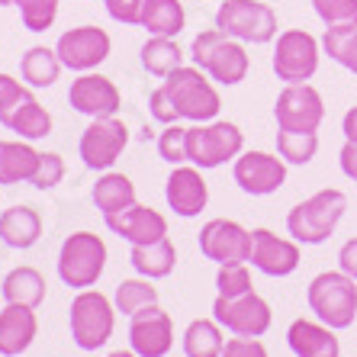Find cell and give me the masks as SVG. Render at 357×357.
I'll return each instance as SVG.
<instances>
[{
	"instance_id": "cell-48",
	"label": "cell",
	"mask_w": 357,
	"mask_h": 357,
	"mask_svg": "<svg viewBox=\"0 0 357 357\" xmlns=\"http://www.w3.org/2000/svg\"><path fill=\"white\" fill-rule=\"evenodd\" d=\"M107 357H139V354L129 348V351H113V354H107Z\"/></svg>"
},
{
	"instance_id": "cell-20",
	"label": "cell",
	"mask_w": 357,
	"mask_h": 357,
	"mask_svg": "<svg viewBox=\"0 0 357 357\" xmlns=\"http://www.w3.org/2000/svg\"><path fill=\"white\" fill-rule=\"evenodd\" d=\"M103 222L109 232L126 238L129 245H151V241L167 238V219L158 209L142 206V203L123 209V213H113V216H103Z\"/></svg>"
},
{
	"instance_id": "cell-26",
	"label": "cell",
	"mask_w": 357,
	"mask_h": 357,
	"mask_svg": "<svg viewBox=\"0 0 357 357\" xmlns=\"http://www.w3.org/2000/svg\"><path fill=\"white\" fill-rule=\"evenodd\" d=\"M93 206L103 213V216H113V213H123V209L135 206V183L129 181L119 171H103L93 183Z\"/></svg>"
},
{
	"instance_id": "cell-2",
	"label": "cell",
	"mask_w": 357,
	"mask_h": 357,
	"mask_svg": "<svg viewBox=\"0 0 357 357\" xmlns=\"http://www.w3.org/2000/svg\"><path fill=\"white\" fill-rule=\"evenodd\" d=\"M190 59L197 68H203L209 77L222 87H235L248 77V68H251V59L245 52V42L225 36L222 29H203L197 33L190 45Z\"/></svg>"
},
{
	"instance_id": "cell-9",
	"label": "cell",
	"mask_w": 357,
	"mask_h": 357,
	"mask_svg": "<svg viewBox=\"0 0 357 357\" xmlns=\"http://www.w3.org/2000/svg\"><path fill=\"white\" fill-rule=\"evenodd\" d=\"M322 42L306 29H283L274 45V75L283 84H309L319 71Z\"/></svg>"
},
{
	"instance_id": "cell-5",
	"label": "cell",
	"mask_w": 357,
	"mask_h": 357,
	"mask_svg": "<svg viewBox=\"0 0 357 357\" xmlns=\"http://www.w3.org/2000/svg\"><path fill=\"white\" fill-rule=\"evenodd\" d=\"M245 151V132L229 119H209L193 123L187 129V165H197L199 171L222 167L225 161H235Z\"/></svg>"
},
{
	"instance_id": "cell-10",
	"label": "cell",
	"mask_w": 357,
	"mask_h": 357,
	"mask_svg": "<svg viewBox=\"0 0 357 357\" xmlns=\"http://www.w3.org/2000/svg\"><path fill=\"white\" fill-rule=\"evenodd\" d=\"M213 319L225 332L241 335V338H261L271 328V303L258 293H241V296H216L213 303Z\"/></svg>"
},
{
	"instance_id": "cell-3",
	"label": "cell",
	"mask_w": 357,
	"mask_h": 357,
	"mask_svg": "<svg viewBox=\"0 0 357 357\" xmlns=\"http://www.w3.org/2000/svg\"><path fill=\"white\" fill-rule=\"evenodd\" d=\"M306 303L312 309V316L328 328H335V332L351 328L357 319V280L344 271H322L309 280Z\"/></svg>"
},
{
	"instance_id": "cell-35",
	"label": "cell",
	"mask_w": 357,
	"mask_h": 357,
	"mask_svg": "<svg viewBox=\"0 0 357 357\" xmlns=\"http://www.w3.org/2000/svg\"><path fill=\"white\" fill-rule=\"evenodd\" d=\"M277 155L287 165H309L319 155V135L316 132H283L277 129Z\"/></svg>"
},
{
	"instance_id": "cell-29",
	"label": "cell",
	"mask_w": 357,
	"mask_h": 357,
	"mask_svg": "<svg viewBox=\"0 0 357 357\" xmlns=\"http://www.w3.org/2000/svg\"><path fill=\"white\" fill-rule=\"evenodd\" d=\"M0 293H3L7 303L39 309L42 299H45V277L36 267H13L0 283Z\"/></svg>"
},
{
	"instance_id": "cell-41",
	"label": "cell",
	"mask_w": 357,
	"mask_h": 357,
	"mask_svg": "<svg viewBox=\"0 0 357 357\" xmlns=\"http://www.w3.org/2000/svg\"><path fill=\"white\" fill-rule=\"evenodd\" d=\"M26 100H33V87L29 84L17 81V77H10V75H0V119L7 116V113H13Z\"/></svg>"
},
{
	"instance_id": "cell-24",
	"label": "cell",
	"mask_w": 357,
	"mask_h": 357,
	"mask_svg": "<svg viewBox=\"0 0 357 357\" xmlns=\"http://www.w3.org/2000/svg\"><path fill=\"white\" fill-rule=\"evenodd\" d=\"M129 264L135 267L139 277H149V280H165L177 264V248L171 238L151 241V245H132L129 251Z\"/></svg>"
},
{
	"instance_id": "cell-40",
	"label": "cell",
	"mask_w": 357,
	"mask_h": 357,
	"mask_svg": "<svg viewBox=\"0 0 357 357\" xmlns=\"http://www.w3.org/2000/svg\"><path fill=\"white\" fill-rule=\"evenodd\" d=\"M65 181V158H61L59 151H42L39 155V167H36L33 174V187L36 190H52V187H59Z\"/></svg>"
},
{
	"instance_id": "cell-34",
	"label": "cell",
	"mask_w": 357,
	"mask_h": 357,
	"mask_svg": "<svg viewBox=\"0 0 357 357\" xmlns=\"http://www.w3.org/2000/svg\"><path fill=\"white\" fill-rule=\"evenodd\" d=\"M325 55L341 65L344 71L357 75V26H341V29H325L322 36Z\"/></svg>"
},
{
	"instance_id": "cell-15",
	"label": "cell",
	"mask_w": 357,
	"mask_h": 357,
	"mask_svg": "<svg viewBox=\"0 0 357 357\" xmlns=\"http://www.w3.org/2000/svg\"><path fill=\"white\" fill-rule=\"evenodd\" d=\"M232 177L248 197H271L287 183V161L271 151H241L232 161Z\"/></svg>"
},
{
	"instance_id": "cell-38",
	"label": "cell",
	"mask_w": 357,
	"mask_h": 357,
	"mask_svg": "<svg viewBox=\"0 0 357 357\" xmlns=\"http://www.w3.org/2000/svg\"><path fill=\"white\" fill-rule=\"evenodd\" d=\"M158 145V155L167 161V165H187V129L181 123L165 126L155 139Z\"/></svg>"
},
{
	"instance_id": "cell-8",
	"label": "cell",
	"mask_w": 357,
	"mask_h": 357,
	"mask_svg": "<svg viewBox=\"0 0 357 357\" xmlns=\"http://www.w3.org/2000/svg\"><path fill=\"white\" fill-rule=\"evenodd\" d=\"M216 29L245 45H267L277 39V13L267 0H222L216 10Z\"/></svg>"
},
{
	"instance_id": "cell-4",
	"label": "cell",
	"mask_w": 357,
	"mask_h": 357,
	"mask_svg": "<svg viewBox=\"0 0 357 357\" xmlns=\"http://www.w3.org/2000/svg\"><path fill=\"white\" fill-rule=\"evenodd\" d=\"M165 91L171 93L181 119H190V123H209V119H219V109H222V100H219L216 81L197 65H181L177 71H171L167 77H161Z\"/></svg>"
},
{
	"instance_id": "cell-12",
	"label": "cell",
	"mask_w": 357,
	"mask_h": 357,
	"mask_svg": "<svg viewBox=\"0 0 357 357\" xmlns=\"http://www.w3.org/2000/svg\"><path fill=\"white\" fill-rule=\"evenodd\" d=\"M129 145V129L123 119L116 116H103V119H91V126L81 132L77 142V155H81L84 167L91 171H109L119 161V155Z\"/></svg>"
},
{
	"instance_id": "cell-11",
	"label": "cell",
	"mask_w": 357,
	"mask_h": 357,
	"mask_svg": "<svg viewBox=\"0 0 357 357\" xmlns=\"http://www.w3.org/2000/svg\"><path fill=\"white\" fill-rule=\"evenodd\" d=\"M277 129L283 132H319L325 119V100L312 84H287L274 103Z\"/></svg>"
},
{
	"instance_id": "cell-37",
	"label": "cell",
	"mask_w": 357,
	"mask_h": 357,
	"mask_svg": "<svg viewBox=\"0 0 357 357\" xmlns=\"http://www.w3.org/2000/svg\"><path fill=\"white\" fill-rule=\"evenodd\" d=\"M316 17L325 23V29L357 26V0H309Z\"/></svg>"
},
{
	"instance_id": "cell-39",
	"label": "cell",
	"mask_w": 357,
	"mask_h": 357,
	"mask_svg": "<svg viewBox=\"0 0 357 357\" xmlns=\"http://www.w3.org/2000/svg\"><path fill=\"white\" fill-rule=\"evenodd\" d=\"M255 283H251V271L248 264H222L216 274V296H241V293H251Z\"/></svg>"
},
{
	"instance_id": "cell-23",
	"label": "cell",
	"mask_w": 357,
	"mask_h": 357,
	"mask_svg": "<svg viewBox=\"0 0 357 357\" xmlns=\"http://www.w3.org/2000/svg\"><path fill=\"white\" fill-rule=\"evenodd\" d=\"M42 238V216L33 206H10L0 213V241L7 248L26 251Z\"/></svg>"
},
{
	"instance_id": "cell-25",
	"label": "cell",
	"mask_w": 357,
	"mask_h": 357,
	"mask_svg": "<svg viewBox=\"0 0 357 357\" xmlns=\"http://www.w3.org/2000/svg\"><path fill=\"white\" fill-rule=\"evenodd\" d=\"M39 155L29 142H0V187H13V183L33 181Z\"/></svg>"
},
{
	"instance_id": "cell-18",
	"label": "cell",
	"mask_w": 357,
	"mask_h": 357,
	"mask_svg": "<svg viewBox=\"0 0 357 357\" xmlns=\"http://www.w3.org/2000/svg\"><path fill=\"white\" fill-rule=\"evenodd\" d=\"M251 267L267 277H290L299 267V241L271 229H251Z\"/></svg>"
},
{
	"instance_id": "cell-51",
	"label": "cell",
	"mask_w": 357,
	"mask_h": 357,
	"mask_svg": "<svg viewBox=\"0 0 357 357\" xmlns=\"http://www.w3.org/2000/svg\"><path fill=\"white\" fill-rule=\"evenodd\" d=\"M0 357H3V354H0Z\"/></svg>"
},
{
	"instance_id": "cell-49",
	"label": "cell",
	"mask_w": 357,
	"mask_h": 357,
	"mask_svg": "<svg viewBox=\"0 0 357 357\" xmlns=\"http://www.w3.org/2000/svg\"><path fill=\"white\" fill-rule=\"evenodd\" d=\"M10 3H17V0H0V7H10Z\"/></svg>"
},
{
	"instance_id": "cell-47",
	"label": "cell",
	"mask_w": 357,
	"mask_h": 357,
	"mask_svg": "<svg viewBox=\"0 0 357 357\" xmlns=\"http://www.w3.org/2000/svg\"><path fill=\"white\" fill-rule=\"evenodd\" d=\"M341 132H344L348 142H357V107H351L348 113H344V119H341Z\"/></svg>"
},
{
	"instance_id": "cell-43",
	"label": "cell",
	"mask_w": 357,
	"mask_h": 357,
	"mask_svg": "<svg viewBox=\"0 0 357 357\" xmlns=\"http://www.w3.org/2000/svg\"><path fill=\"white\" fill-rule=\"evenodd\" d=\"M149 113H151V119H155V123H161V126H171V123H177V119H181V113H177V107H174V100H171V93L165 91V84L151 91V97H149Z\"/></svg>"
},
{
	"instance_id": "cell-36",
	"label": "cell",
	"mask_w": 357,
	"mask_h": 357,
	"mask_svg": "<svg viewBox=\"0 0 357 357\" xmlns=\"http://www.w3.org/2000/svg\"><path fill=\"white\" fill-rule=\"evenodd\" d=\"M17 7H20V20H23L29 33H45L59 20L61 0H17Z\"/></svg>"
},
{
	"instance_id": "cell-45",
	"label": "cell",
	"mask_w": 357,
	"mask_h": 357,
	"mask_svg": "<svg viewBox=\"0 0 357 357\" xmlns=\"http://www.w3.org/2000/svg\"><path fill=\"white\" fill-rule=\"evenodd\" d=\"M338 271H344L348 277H354V280H357V235L341 245V251H338Z\"/></svg>"
},
{
	"instance_id": "cell-7",
	"label": "cell",
	"mask_w": 357,
	"mask_h": 357,
	"mask_svg": "<svg viewBox=\"0 0 357 357\" xmlns=\"http://www.w3.org/2000/svg\"><path fill=\"white\" fill-rule=\"evenodd\" d=\"M71 341L81 351H97L113 338L116 328V306L113 299L103 296L100 290H77L71 299Z\"/></svg>"
},
{
	"instance_id": "cell-32",
	"label": "cell",
	"mask_w": 357,
	"mask_h": 357,
	"mask_svg": "<svg viewBox=\"0 0 357 357\" xmlns=\"http://www.w3.org/2000/svg\"><path fill=\"white\" fill-rule=\"evenodd\" d=\"M225 338L216 319H193L183 332V354L187 357H222Z\"/></svg>"
},
{
	"instance_id": "cell-16",
	"label": "cell",
	"mask_w": 357,
	"mask_h": 357,
	"mask_svg": "<svg viewBox=\"0 0 357 357\" xmlns=\"http://www.w3.org/2000/svg\"><path fill=\"white\" fill-rule=\"evenodd\" d=\"M68 103L75 113L91 119H103V116H116L119 107H123V93L107 75H97V71H84L71 81L68 87Z\"/></svg>"
},
{
	"instance_id": "cell-14",
	"label": "cell",
	"mask_w": 357,
	"mask_h": 357,
	"mask_svg": "<svg viewBox=\"0 0 357 357\" xmlns=\"http://www.w3.org/2000/svg\"><path fill=\"white\" fill-rule=\"evenodd\" d=\"M199 251L206 261L222 264H248L251 258V232L235 219H209L199 229Z\"/></svg>"
},
{
	"instance_id": "cell-22",
	"label": "cell",
	"mask_w": 357,
	"mask_h": 357,
	"mask_svg": "<svg viewBox=\"0 0 357 357\" xmlns=\"http://www.w3.org/2000/svg\"><path fill=\"white\" fill-rule=\"evenodd\" d=\"M36 332H39L36 309L17 306V303H7V306L0 309V354L3 357L23 354L36 341Z\"/></svg>"
},
{
	"instance_id": "cell-44",
	"label": "cell",
	"mask_w": 357,
	"mask_h": 357,
	"mask_svg": "<svg viewBox=\"0 0 357 357\" xmlns=\"http://www.w3.org/2000/svg\"><path fill=\"white\" fill-rule=\"evenodd\" d=\"M222 357H271V354H267L261 338H241V335H235V338L225 341Z\"/></svg>"
},
{
	"instance_id": "cell-19",
	"label": "cell",
	"mask_w": 357,
	"mask_h": 357,
	"mask_svg": "<svg viewBox=\"0 0 357 357\" xmlns=\"http://www.w3.org/2000/svg\"><path fill=\"white\" fill-rule=\"evenodd\" d=\"M165 199L181 219H197L209 203V187L197 165H174L165 181Z\"/></svg>"
},
{
	"instance_id": "cell-30",
	"label": "cell",
	"mask_w": 357,
	"mask_h": 357,
	"mask_svg": "<svg viewBox=\"0 0 357 357\" xmlns=\"http://www.w3.org/2000/svg\"><path fill=\"white\" fill-rule=\"evenodd\" d=\"M0 126L10 129V132H17L20 139L36 142V139L52 135V113L33 97V100H26V103H20L13 113H7V116L0 119Z\"/></svg>"
},
{
	"instance_id": "cell-21",
	"label": "cell",
	"mask_w": 357,
	"mask_h": 357,
	"mask_svg": "<svg viewBox=\"0 0 357 357\" xmlns=\"http://www.w3.org/2000/svg\"><path fill=\"white\" fill-rule=\"evenodd\" d=\"M287 344L296 357H341V341L335 328L312 319H293L287 328Z\"/></svg>"
},
{
	"instance_id": "cell-17",
	"label": "cell",
	"mask_w": 357,
	"mask_h": 357,
	"mask_svg": "<svg viewBox=\"0 0 357 357\" xmlns=\"http://www.w3.org/2000/svg\"><path fill=\"white\" fill-rule=\"evenodd\" d=\"M129 348L139 357H165L174 348V319L171 312L155 303V306L139 309L129 316Z\"/></svg>"
},
{
	"instance_id": "cell-1",
	"label": "cell",
	"mask_w": 357,
	"mask_h": 357,
	"mask_svg": "<svg viewBox=\"0 0 357 357\" xmlns=\"http://www.w3.org/2000/svg\"><path fill=\"white\" fill-rule=\"evenodd\" d=\"M344 209H348L344 190L325 187V190L306 197L287 213V232L299 245H322V241H328L335 235L338 222L344 219Z\"/></svg>"
},
{
	"instance_id": "cell-27",
	"label": "cell",
	"mask_w": 357,
	"mask_h": 357,
	"mask_svg": "<svg viewBox=\"0 0 357 357\" xmlns=\"http://www.w3.org/2000/svg\"><path fill=\"white\" fill-rule=\"evenodd\" d=\"M61 59L59 52L49 49V45H33L26 49V55L20 59V77H23L33 91H42V87H52V84L61 77Z\"/></svg>"
},
{
	"instance_id": "cell-42",
	"label": "cell",
	"mask_w": 357,
	"mask_h": 357,
	"mask_svg": "<svg viewBox=\"0 0 357 357\" xmlns=\"http://www.w3.org/2000/svg\"><path fill=\"white\" fill-rule=\"evenodd\" d=\"M149 0H103L109 20H116L123 26H142V10Z\"/></svg>"
},
{
	"instance_id": "cell-6",
	"label": "cell",
	"mask_w": 357,
	"mask_h": 357,
	"mask_svg": "<svg viewBox=\"0 0 357 357\" xmlns=\"http://www.w3.org/2000/svg\"><path fill=\"white\" fill-rule=\"evenodd\" d=\"M107 271V241L93 232H75L61 241L59 277L71 290H91Z\"/></svg>"
},
{
	"instance_id": "cell-33",
	"label": "cell",
	"mask_w": 357,
	"mask_h": 357,
	"mask_svg": "<svg viewBox=\"0 0 357 357\" xmlns=\"http://www.w3.org/2000/svg\"><path fill=\"white\" fill-rule=\"evenodd\" d=\"M158 303V287H151L149 277H129V280H119L116 290H113V306L123 316H135L139 309L155 306Z\"/></svg>"
},
{
	"instance_id": "cell-28",
	"label": "cell",
	"mask_w": 357,
	"mask_h": 357,
	"mask_svg": "<svg viewBox=\"0 0 357 357\" xmlns=\"http://www.w3.org/2000/svg\"><path fill=\"white\" fill-rule=\"evenodd\" d=\"M142 29L149 36H177L187 29V10L181 0H149L142 10Z\"/></svg>"
},
{
	"instance_id": "cell-13",
	"label": "cell",
	"mask_w": 357,
	"mask_h": 357,
	"mask_svg": "<svg viewBox=\"0 0 357 357\" xmlns=\"http://www.w3.org/2000/svg\"><path fill=\"white\" fill-rule=\"evenodd\" d=\"M55 52H59L61 65H65L68 71L84 75V71H97V68L109 59L113 39H109V33L100 29V26H75V29H68V33L59 36Z\"/></svg>"
},
{
	"instance_id": "cell-46",
	"label": "cell",
	"mask_w": 357,
	"mask_h": 357,
	"mask_svg": "<svg viewBox=\"0 0 357 357\" xmlns=\"http://www.w3.org/2000/svg\"><path fill=\"white\" fill-rule=\"evenodd\" d=\"M338 161H341V174L348 177V181H357V142H348V139H344Z\"/></svg>"
},
{
	"instance_id": "cell-50",
	"label": "cell",
	"mask_w": 357,
	"mask_h": 357,
	"mask_svg": "<svg viewBox=\"0 0 357 357\" xmlns=\"http://www.w3.org/2000/svg\"><path fill=\"white\" fill-rule=\"evenodd\" d=\"M0 303H3V293H0Z\"/></svg>"
},
{
	"instance_id": "cell-31",
	"label": "cell",
	"mask_w": 357,
	"mask_h": 357,
	"mask_svg": "<svg viewBox=\"0 0 357 357\" xmlns=\"http://www.w3.org/2000/svg\"><path fill=\"white\" fill-rule=\"evenodd\" d=\"M142 65L155 77H167L183 65V49L171 36H149L142 45Z\"/></svg>"
}]
</instances>
